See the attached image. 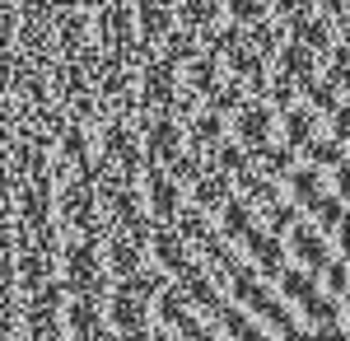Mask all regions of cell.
I'll use <instances>...</instances> for the list:
<instances>
[{"label":"cell","instance_id":"ac0fdd59","mask_svg":"<svg viewBox=\"0 0 350 341\" xmlns=\"http://www.w3.org/2000/svg\"><path fill=\"white\" fill-rule=\"evenodd\" d=\"M150 304H154V318H159L163 327H173V323H178V318H183V314L191 309V304H187V294H183V286H173V281H168V286H163L159 294L150 299Z\"/></svg>","mask_w":350,"mask_h":341},{"label":"cell","instance_id":"cb8c5ba5","mask_svg":"<svg viewBox=\"0 0 350 341\" xmlns=\"http://www.w3.org/2000/svg\"><path fill=\"white\" fill-rule=\"evenodd\" d=\"M234 341H275V337H271L267 327H252V323H247V327H243V332H239Z\"/></svg>","mask_w":350,"mask_h":341},{"label":"cell","instance_id":"30bf717a","mask_svg":"<svg viewBox=\"0 0 350 341\" xmlns=\"http://www.w3.org/2000/svg\"><path fill=\"white\" fill-rule=\"evenodd\" d=\"M215 215H219V220H215V229H219L224 238H229V243H234V238H239L243 229H247V225L257 220V206H252L247 197H239V192H229V197L219 201Z\"/></svg>","mask_w":350,"mask_h":341},{"label":"cell","instance_id":"e0dca14e","mask_svg":"<svg viewBox=\"0 0 350 341\" xmlns=\"http://www.w3.org/2000/svg\"><path fill=\"white\" fill-rule=\"evenodd\" d=\"M14 286L19 290H33L38 281H47V276H56V257H47V253H38V248H24L19 253V262H14Z\"/></svg>","mask_w":350,"mask_h":341},{"label":"cell","instance_id":"d4e9b609","mask_svg":"<svg viewBox=\"0 0 350 341\" xmlns=\"http://www.w3.org/2000/svg\"><path fill=\"white\" fill-rule=\"evenodd\" d=\"M280 341H308V332H299V323H290V327H280Z\"/></svg>","mask_w":350,"mask_h":341},{"label":"cell","instance_id":"2e32d148","mask_svg":"<svg viewBox=\"0 0 350 341\" xmlns=\"http://www.w3.org/2000/svg\"><path fill=\"white\" fill-rule=\"evenodd\" d=\"M299 155H304V164H313V168H336L346 159V140H332L327 131H318L299 145Z\"/></svg>","mask_w":350,"mask_h":341},{"label":"cell","instance_id":"d6986e66","mask_svg":"<svg viewBox=\"0 0 350 341\" xmlns=\"http://www.w3.org/2000/svg\"><path fill=\"white\" fill-rule=\"evenodd\" d=\"M173 229L187 238V243H196V238L211 229V210H201L196 201H183V206H178V215H173Z\"/></svg>","mask_w":350,"mask_h":341},{"label":"cell","instance_id":"52a82bcc","mask_svg":"<svg viewBox=\"0 0 350 341\" xmlns=\"http://www.w3.org/2000/svg\"><path fill=\"white\" fill-rule=\"evenodd\" d=\"M318 271H308V266H280V271H275V294H280V299H285V304H304V299H313V294H318Z\"/></svg>","mask_w":350,"mask_h":341},{"label":"cell","instance_id":"5bb4252c","mask_svg":"<svg viewBox=\"0 0 350 341\" xmlns=\"http://www.w3.org/2000/svg\"><path fill=\"white\" fill-rule=\"evenodd\" d=\"M285 183H290V201H295L299 210H308L313 197L327 187V178H323V168H313V164H295V168L285 173Z\"/></svg>","mask_w":350,"mask_h":341},{"label":"cell","instance_id":"3957f363","mask_svg":"<svg viewBox=\"0 0 350 341\" xmlns=\"http://www.w3.org/2000/svg\"><path fill=\"white\" fill-rule=\"evenodd\" d=\"M285 253H295V262L308 266V271H323L327 257L336 253V243H332V238H327L318 225H308V220L299 215L295 225L285 229Z\"/></svg>","mask_w":350,"mask_h":341},{"label":"cell","instance_id":"9c48e42d","mask_svg":"<svg viewBox=\"0 0 350 341\" xmlns=\"http://www.w3.org/2000/svg\"><path fill=\"white\" fill-rule=\"evenodd\" d=\"M313 225H318V229H323L327 238H332V243H336V248H341V220H346V197H341V192H332V187H323V192H318V197H313Z\"/></svg>","mask_w":350,"mask_h":341},{"label":"cell","instance_id":"7c38bea8","mask_svg":"<svg viewBox=\"0 0 350 341\" xmlns=\"http://www.w3.org/2000/svg\"><path fill=\"white\" fill-rule=\"evenodd\" d=\"M163 286H168V271H163V266H135L131 276H117V281H112V290L135 294V299H145V304H150Z\"/></svg>","mask_w":350,"mask_h":341},{"label":"cell","instance_id":"4fadbf2b","mask_svg":"<svg viewBox=\"0 0 350 341\" xmlns=\"http://www.w3.org/2000/svg\"><path fill=\"white\" fill-rule=\"evenodd\" d=\"M187 201H196L201 210H219V201L234 192V183H229V173H219V168H206L196 183H187Z\"/></svg>","mask_w":350,"mask_h":341},{"label":"cell","instance_id":"7402d4cb","mask_svg":"<svg viewBox=\"0 0 350 341\" xmlns=\"http://www.w3.org/2000/svg\"><path fill=\"white\" fill-rule=\"evenodd\" d=\"M257 164H262V173H267V178L285 183V173L295 168V150H290V145H275V140H271V145H267V155L257 159Z\"/></svg>","mask_w":350,"mask_h":341},{"label":"cell","instance_id":"603a6c76","mask_svg":"<svg viewBox=\"0 0 350 341\" xmlns=\"http://www.w3.org/2000/svg\"><path fill=\"white\" fill-rule=\"evenodd\" d=\"M318 332L308 341H346V318H327V323H313Z\"/></svg>","mask_w":350,"mask_h":341},{"label":"cell","instance_id":"ba28073f","mask_svg":"<svg viewBox=\"0 0 350 341\" xmlns=\"http://www.w3.org/2000/svg\"><path fill=\"white\" fill-rule=\"evenodd\" d=\"M61 323H66L70 341H84L103 323V304H94V299H84V294H70V299L61 304Z\"/></svg>","mask_w":350,"mask_h":341},{"label":"cell","instance_id":"5b68a950","mask_svg":"<svg viewBox=\"0 0 350 341\" xmlns=\"http://www.w3.org/2000/svg\"><path fill=\"white\" fill-rule=\"evenodd\" d=\"M275 127H280V145H290V150H299L308 136L323 131V112L308 103V99H299V103H290L280 117H275Z\"/></svg>","mask_w":350,"mask_h":341},{"label":"cell","instance_id":"8992f818","mask_svg":"<svg viewBox=\"0 0 350 341\" xmlns=\"http://www.w3.org/2000/svg\"><path fill=\"white\" fill-rule=\"evenodd\" d=\"M150 253H154V262L168 271V276H178L183 266H187V257H191V243L173 225H154V234H150V243H145Z\"/></svg>","mask_w":350,"mask_h":341},{"label":"cell","instance_id":"7a4b0ae2","mask_svg":"<svg viewBox=\"0 0 350 341\" xmlns=\"http://www.w3.org/2000/svg\"><path fill=\"white\" fill-rule=\"evenodd\" d=\"M234 243H243L247 262L257 266V276H262V281H275V271L290 262V253H285V238L271 234L267 225H257V220H252V225H247V229H243Z\"/></svg>","mask_w":350,"mask_h":341},{"label":"cell","instance_id":"44dd1931","mask_svg":"<svg viewBox=\"0 0 350 341\" xmlns=\"http://www.w3.org/2000/svg\"><path fill=\"white\" fill-rule=\"evenodd\" d=\"M262 210H267V229H271V234H280V238H285V229H290L299 215H304V210H299L290 197H275V201H267Z\"/></svg>","mask_w":350,"mask_h":341},{"label":"cell","instance_id":"6da1fadb","mask_svg":"<svg viewBox=\"0 0 350 341\" xmlns=\"http://www.w3.org/2000/svg\"><path fill=\"white\" fill-rule=\"evenodd\" d=\"M275 117H280V112H275L267 99H247V103L229 117V136H234L243 150H247V159H252V164L267 155V145L275 140V136H271V131H275Z\"/></svg>","mask_w":350,"mask_h":341},{"label":"cell","instance_id":"ffe728a7","mask_svg":"<svg viewBox=\"0 0 350 341\" xmlns=\"http://www.w3.org/2000/svg\"><path fill=\"white\" fill-rule=\"evenodd\" d=\"M304 309V323H327V318H346V299H336V294H313V299H304L299 304Z\"/></svg>","mask_w":350,"mask_h":341},{"label":"cell","instance_id":"9a60e30c","mask_svg":"<svg viewBox=\"0 0 350 341\" xmlns=\"http://www.w3.org/2000/svg\"><path fill=\"white\" fill-rule=\"evenodd\" d=\"M140 262H145V248H135L126 234L108 238V257H103V271H108V276H131Z\"/></svg>","mask_w":350,"mask_h":341},{"label":"cell","instance_id":"277c9868","mask_svg":"<svg viewBox=\"0 0 350 341\" xmlns=\"http://www.w3.org/2000/svg\"><path fill=\"white\" fill-rule=\"evenodd\" d=\"M108 327L117 332V341H145L150 304L135 299V294H122V290H108Z\"/></svg>","mask_w":350,"mask_h":341},{"label":"cell","instance_id":"8fae6325","mask_svg":"<svg viewBox=\"0 0 350 341\" xmlns=\"http://www.w3.org/2000/svg\"><path fill=\"white\" fill-rule=\"evenodd\" d=\"M145 192H150V220H154V225H173V215L183 206V183H173V178L163 173L154 183H145Z\"/></svg>","mask_w":350,"mask_h":341}]
</instances>
